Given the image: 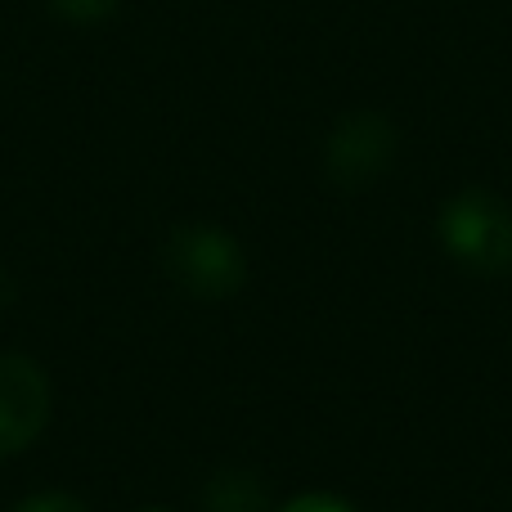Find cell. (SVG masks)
Wrapping results in <instances>:
<instances>
[{"instance_id":"cell-3","label":"cell","mask_w":512,"mask_h":512,"mask_svg":"<svg viewBox=\"0 0 512 512\" xmlns=\"http://www.w3.org/2000/svg\"><path fill=\"white\" fill-rule=\"evenodd\" d=\"M50 423V378L27 355H0V459L18 454Z\"/></svg>"},{"instance_id":"cell-9","label":"cell","mask_w":512,"mask_h":512,"mask_svg":"<svg viewBox=\"0 0 512 512\" xmlns=\"http://www.w3.org/2000/svg\"><path fill=\"white\" fill-rule=\"evenodd\" d=\"M140 512H167V508H140Z\"/></svg>"},{"instance_id":"cell-6","label":"cell","mask_w":512,"mask_h":512,"mask_svg":"<svg viewBox=\"0 0 512 512\" xmlns=\"http://www.w3.org/2000/svg\"><path fill=\"white\" fill-rule=\"evenodd\" d=\"M54 9H59L63 18H72V23H99V18H108L122 0H50Z\"/></svg>"},{"instance_id":"cell-2","label":"cell","mask_w":512,"mask_h":512,"mask_svg":"<svg viewBox=\"0 0 512 512\" xmlns=\"http://www.w3.org/2000/svg\"><path fill=\"white\" fill-rule=\"evenodd\" d=\"M167 274L198 301H225L248 279V256L216 225H180L167 243Z\"/></svg>"},{"instance_id":"cell-5","label":"cell","mask_w":512,"mask_h":512,"mask_svg":"<svg viewBox=\"0 0 512 512\" xmlns=\"http://www.w3.org/2000/svg\"><path fill=\"white\" fill-rule=\"evenodd\" d=\"M207 512H265V490L248 472H221L207 486Z\"/></svg>"},{"instance_id":"cell-1","label":"cell","mask_w":512,"mask_h":512,"mask_svg":"<svg viewBox=\"0 0 512 512\" xmlns=\"http://www.w3.org/2000/svg\"><path fill=\"white\" fill-rule=\"evenodd\" d=\"M441 243L472 274L512 270V207L490 189H463L441 212Z\"/></svg>"},{"instance_id":"cell-7","label":"cell","mask_w":512,"mask_h":512,"mask_svg":"<svg viewBox=\"0 0 512 512\" xmlns=\"http://www.w3.org/2000/svg\"><path fill=\"white\" fill-rule=\"evenodd\" d=\"M14 512H90V508L72 495H32V499H23Z\"/></svg>"},{"instance_id":"cell-4","label":"cell","mask_w":512,"mask_h":512,"mask_svg":"<svg viewBox=\"0 0 512 512\" xmlns=\"http://www.w3.org/2000/svg\"><path fill=\"white\" fill-rule=\"evenodd\" d=\"M391 153H396V131L378 113H355L328 135V171L346 189L378 180L387 171Z\"/></svg>"},{"instance_id":"cell-8","label":"cell","mask_w":512,"mask_h":512,"mask_svg":"<svg viewBox=\"0 0 512 512\" xmlns=\"http://www.w3.org/2000/svg\"><path fill=\"white\" fill-rule=\"evenodd\" d=\"M279 512H355V508L337 495H301V499H292V504H283Z\"/></svg>"}]
</instances>
